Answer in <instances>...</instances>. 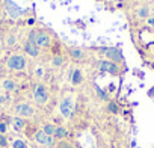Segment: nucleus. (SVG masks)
<instances>
[{
    "instance_id": "obj_1",
    "label": "nucleus",
    "mask_w": 154,
    "mask_h": 148,
    "mask_svg": "<svg viewBox=\"0 0 154 148\" xmlns=\"http://www.w3.org/2000/svg\"><path fill=\"white\" fill-rule=\"evenodd\" d=\"M26 57L23 54H12L6 60V66L12 71H23L26 68Z\"/></svg>"
},
{
    "instance_id": "obj_2",
    "label": "nucleus",
    "mask_w": 154,
    "mask_h": 148,
    "mask_svg": "<svg viewBox=\"0 0 154 148\" xmlns=\"http://www.w3.org/2000/svg\"><path fill=\"white\" fill-rule=\"evenodd\" d=\"M95 66H97L101 72H109L110 76H118V74H119V66H118V63L110 62V60H107V59H104V60H97V62H95Z\"/></svg>"
},
{
    "instance_id": "obj_3",
    "label": "nucleus",
    "mask_w": 154,
    "mask_h": 148,
    "mask_svg": "<svg viewBox=\"0 0 154 148\" xmlns=\"http://www.w3.org/2000/svg\"><path fill=\"white\" fill-rule=\"evenodd\" d=\"M35 44L38 47H50L51 36L45 29H35Z\"/></svg>"
},
{
    "instance_id": "obj_4",
    "label": "nucleus",
    "mask_w": 154,
    "mask_h": 148,
    "mask_svg": "<svg viewBox=\"0 0 154 148\" xmlns=\"http://www.w3.org/2000/svg\"><path fill=\"white\" fill-rule=\"evenodd\" d=\"M74 109H75V103L71 97H65L59 104V110L65 118H71L74 115Z\"/></svg>"
},
{
    "instance_id": "obj_5",
    "label": "nucleus",
    "mask_w": 154,
    "mask_h": 148,
    "mask_svg": "<svg viewBox=\"0 0 154 148\" xmlns=\"http://www.w3.org/2000/svg\"><path fill=\"white\" fill-rule=\"evenodd\" d=\"M33 98H35V101L38 103V104H44V103H47V100H48V92H47V88L44 86V85H35V88H33Z\"/></svg>"
},
{
    "instance_id": "obj_6",
    "label": "nucleus",
    "mask_w": 154,
    "mask_h": 148,
    "mask_svg": "<svg viewBox=\"0 0 154 148\" xmlns=\"http://www.w3.org/2000/svg\"><path fill=\"white\" fill-rule=\"evenodd\" d=\"M3 2H5V8H6V11H8V14H9V17H11L12 20H17L20 15H23V14L26 12L24 9L18 8L17 3H14L12 0H3Z\"/></svg>"
},
{
    "instance_id": "obj_7",
    "label": "nucleus",
    "mask_w": 154,
    "mask_h": 148,
    "mask_svg": "<svg viewBox=\"0 0 154 148\" xmlns=\"http://www.w3.org/2000/svg\"><path fill=\"white\" fill-rule=\"evenodd\" d=\"M104 56L107 57V60L110 62H115V63H119V62H124V56H122V51L118 48V47H107Z\"/></svg>"
},
{
    "instance_id": "obj_8",
    "label": "nucleus",
    "mask_w": 154,
    "mask_h": 148,
    "mask_svg": "<svg viewBox=\"0 0 154 148\" xmlns=\"http://www.w3.org/2000/svg\"><path fill=\"white\" fill-rule=\"evenodd\" d=\"M35 140H36L38 143L44 145V146H48V148H53V146H54V137L45 134L42 130L35 133Z\"/></svg>"
},
{
    "instance_id": "obj_9",
    "label": "nucleus",
    "mask_w": 154,
    "mask_h": 148,
    "mask_svg": "<svg viewBox=\"0 0 154 148\" xmlns=\"http://www.w3.org/2000/svg\"><path fill=\"white\" fill-rule=\"evenodd\" d=\"M15 112L20 118H27V116H32L33 115V107L29 104V103H20L15 106Z\"/></svg>"
},
{
    "instance_id": "obj_10",
    "label": "nucleus",
    "mask_w": 154,
    "mask_h": 148,
    "mask_svg": "<svg viewBox=\"0 0 154 148\" xmlns=\"http://www.w3.org/2000/svg\"><path fill=\"white\" fill-rule=\"evenodd\" d=\"M23 50H24L26 54H29V56H32V57L39 56V47H38L35 42L29 41V39L24 41V44H23Z\"/></svg>"
},
{
    "instance_id": "obj_11",
    "label": "nucleus",
    "mask_w": 154,
    "mask_h": 148,
    "mask_svg": "<svg viewBox=\"0 0 154 148\" xmlns=\"http://www.w3.org/2000/svg\"><path fill=\"white\" fill-rule=\"evenodd\" d=\"M68 56L72 60H83L86 57V53H85V50H82L79 47H68Z\"/></svg>"
},
{
    "instance_id": "obj_12",
    "label": "nucleus",
    "mask_w": 154,
    "mask_h": 148,
    "mask_svg": "<svg viewBox=\"0 0 154 148\" xmlns=\"http://www.w3.org/2000/svg\"><path fill=\"white\" fill-rule=\"evenodd\" d=\"M69 82H71L72 85H80V83L83 82V74H82V71H80L79 68H75V69L71 71V74H69Z\"/></svg>"
},
{
    "instance_id": "obj_13",
    "label": "nucleus",
    "mask_w": 154,
    "mask_h": 148,
    "mask_svg": "<svg viewBox=\"0 0 154 148\" xmlns=\"http://www.w3.org/2000/svg\"><path fill=\"white\" fill-rule=\"evenodd\" d=\"M66 136H68V131H66V128H65V127L57 125V127L54 128V134H53V137H54V139L62 140V139H65Z\"/></svg>"
},
{
    "instance_id": "obj_14",
    "label": "nucleus",
    "mask_w": 154,
    "mask_h": 148,
    "mask_svg": "<svg viewBox=\"0 0 154 148\" xmlns=\"http://www.w3.org/2000/svg\"><path fill=\"white\" fill-rule=\"evenodd\" d=\"M12 125H14V130L20 131V130H23V128L26 127V122H24V119H23V118L15 116V118L12 119Z\"/></svg>"
},
{
    "instance_id": "obj_15",
    "label": "nucleus",
    "mask_w": 154,
    "mask_h": 148,
    "mask_svg": "<svg viewBox=\"0 0 154 148\" xmlns=\"http://www.w3.org/2000/svg\"><path fill=\"white\" fill-rule=\"evenodd\" d=\"M3 88H5V91H8V92H12V91H15L17 85H15V82H14V80H11V79H6V80H3Z\"/></svg>"
},
{
    "instance_id": "obj_16",
    "label": "nucleus",
    "mask_w": 154,
    "mask_h": 148,
    "mask_svg": "<svg viewBox=\"0 0 154 148\" xmlns=\"http://www.w3.org/2000/svg\"><path fill=\"white\" fill-rule=\"evenodd\" d=\"M94 88H95V94L98 95V98H100V100H106V101L109 100V94H107L106 91H103L98 85H94Z\"/></svg>"
},
{
    "instance_id": "obj_17",
    "label": "nucleus",
    "mask_w": 154,
    "mask_h": 148,
    "mask_svg": "<svg viewBox=\"0 0 154 148\" xmlns=\"http://www.w3.org/2000/svg\"><path fill=\"white\" fill-rule=\"evenodd\" d=\"M54 125L53 124H50V122H47V124H44V127H42V131L45 133V134H48V136H53L54 134Z\"/></svg>"
},
{
    "instance_id": "obj_18",
    "label": "nucleus",
    "mask_w": 154,
    "mask_h": 148,
    "mask_svg": "<svg viewBox=\"0 0 154 148\" xmlns=\"http://www.w3.org/2000/svg\"><path fill=\"white\" fill-rule=\"evenodd\" d=\"M107 110H109L110 113H118V112H119V107H118V104H116L115 101H109V103H107Z\"/></svg>"
},
{
    "instance_id": "obj_19",
    "label": "nucleus",
    "mask_w": 154,
    "mask_h": 148,
    "mask_svg": "<svg viewBox=\"0 0 154 148\" xmlns=\"http://www.w3.org/2000/svg\"><path fill=\"white\" fill-rule=\"evenodd\" d=\"M51 62H53L54 66H60V65H63V56H62V54H60V56H54Z\"/></svg>"
},
{
    "instance_id": "obj_20",
    "label": "nucleus",
    "mask_w": 154,
    "mask_h": 148,
    "mask_svg": "<svg viewBox=\"0 0 154 148\" xmlns=\"http://www.w3.org/2000/svg\"><path fill=\"white\" fill-rule=\"evenodd\" d=\"M12 148H26V142L21 139H17L12 142Z\"/></svg>"
},
{
    "instance_id": "obj_21",
    "label": "nucleus",
    "mask_w": 154,
    "mask_h": 148,
    "mask_svg": "<svg viewBox=\"0 0 154 148\" xmlns=\"http://www.w3.org/2000/svg\"><path fill=\"white\" fill-rule=\"evenodd\" d=\"M139 17H140V18H146V17H148V8H146V6H142V8H140Z\"/></svg>"
},
{
    "instance_id": "obj_22",
    "label": "nucleus",
    "mask_w": 154,
    "mask_h": 148,
    "mask_svg": "<svg viewBox=\"0 0 154 148\" xmlns=\"http://www.w3.org/2000/svg\"><path fill=\"white\" fill-rule=\"evenodd\" d=\"M0 148H8V140L3 134H0Z\"/></svg>"
},
{
    "instance_id": "obj_23",
    "label": "nucleus",
    "mask_w": 154,
    "mask_h": 148,
    "mask_svg": "<svg viewBox=\"0 0 154 148\" xmlns=\"http://www.w3.org/2000/svg\"><path fill=\"white\" fill-rule=\"evenodd\" d=\"M15 42H17V38H15L14 35H9V36H8V41H6V44L11 47V45H15Z\"/></svg>"
},
{
    "instance_id": "obj_24",
    "label": "nucleus",
    "mask_w": 154,
    "mask_h": 148,
    "mask_svg": "<svg viewBox=\"0 0 154 148\" xmlns=\"http://www.w3.org/2000/svg\"><path fill=\"white\" fill-rule=\"evenodd\" d=\"M6 122H3V121H0V134H3V133H6Z\"/></svg>"
},
{
    "instance_id": "obj_25",
    "label": "nucleus",
    "mask_w": 154,
    "mask_h": 148,
    "mask_svg": "<svg viewBox=\"0 0 154 148\" xmlns=\"http://www.w3.org/2000/svg\"><path fill=\"white\" fill-rule=\"evenodd\" d=\"M113 91H115V85H113V83H110V85L107 86V91H106V92H113Z\"/></svg>"
},
{
    "instance_id": "obj_26",
    "label": "nucleus",
    "mask_w": 154,
    "mask_h": 148,
    "mask_svg": "<svg viewBox=\"0 0 154 148\" xmlns=\"http://www.w3.org/2000/svg\"><path fill=\"white\" fill-rule=\"evenodd\" d=\"M26 23H27L29 26H32V24H35V18H33V17H30V18H29V20H27Z\"/></svg>"
},
{
    "instance_id": "obj_27",
    "label": "nucleus",
    "mask_w": 154,
    "mask_h": 148,
    "mask_svg": "<svg viewBox=\"0 0 154 148\" xmlns=\"http://www.w3.org/2000/svg\"><path fill=\"white\" fill-rule=\"evenodd\" d=\"M148 24H149V26H154V17L148 18Z\"/></svg>"
},
{
    "instance_id": "obj_28",
    "label": "nucleus",
    "mask_w": 154,
    "mask_h": 148,
    "mask_svg": "<svg viewBox=\"0 0 154 148\" xmlns=\"http://www.w3.org/2000/svg\"><path fill=\"white\" fill-rule=\"evenodd\" d=\"M148 95H149V97H154V88H151V89L148 91Z\"/></svg>"
},
{
    "instance_id": "obj_29",
    "label": "nucleus",
    "mask_w": 154,
    "mask_h": 148,
    "mask_svg": "<svg viewBox=\"0 0 154 148\" xmlns=\"http://www.w3.org/2000/svg\"><path fill=\"white\" fill-rule=\"evenodd\" d=\"M36 76H38V77L42 76V69H36Z\"/></svg>"
},
{
    "instance_id": "obj_30",
    "label": "nucleus",
    "mask_w": 154,
    "mask_h": 148,
    "mask_svg": "<svg viewBox=\"0 0 154 148\" xmlns=\"http://www.w3.org/2000/svg\"><path fill=\"white\" fill-rule=\"evenodd\" d=\"M3 103H5V97L0 95V104H3Z\"/></svg>"
},
{
    "instance_id": "obj_31",
    "label": "nucleus",
    "mask_w": 154,
    "mask_h": 148,
    "mask_svg": "<svg viewBox=\"0 0 154 148\" xmlns=\"http://www.w3.org/2000/svg\"><path fill=\"white\" fill-rule=\"evenodd\" d=\"M2 17H3V12H2V8H0V23H2V20H3Z\"/></svg>"
}]
</instances>
